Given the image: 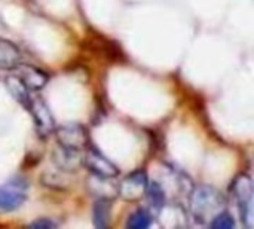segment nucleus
<instances>
[{
  "mask_svg": "<svg viewBox=\"0 0 254 229\" xmlns=\"http://www.w3.org/2000/svg\"><path fill=\"white\" fill-rule=\"evenodd\" d=\"M228 207L226 197L211 185H199L189 192L190 216L201 225H210Z\"/></svg>",
  "mask_w": 254,
  "mask_h": 229,
  "instance_id": "obj_1",
  "label": "nucleus"
},
{
  "mask_svg": "<svg viewBox=\"0 0 254 229\" xmlns=\"http://www.w3.org/2000/svg\"><path fill=\"white\" fill-rule=\"evenodd\" d=\"M30 183L22 176H15L0 185V213H10L22 207L28 197Z\"/></svg>",
  "mask_w": 254,
  "mask_h": 229,
  "instance_id": "obj_2",
  "label": "nucleus"
},
{
  "mask_svg": "<svg viewBox=\"0 0 254 229\" xmlns=\"http://www.w3.org/2000/svg\"><path fill=\"white\" fill-rule=\"evenodd\" d=\"M231 197L240 207V215L247 228L253 227V182L247 174H240L234 179L229 188Z\"/></svg>",
  "mask_w": 254,
  "mask_h": 229,
  "instance_id": "obj_3",
  "label": "nucleus"
},
{
  "mask_svg": "<svg viewBox=\"0 0 254 229\" xmlns=\"http://www.w3.org/2000/svg\"><path fill=\"white\" fill-rule=\"evenodd\" d=\"M149 183V176L144 170H135L125 176L118 183V197L128 203H135L144 198V192Z\"/></svg>",
  "mask_w": 254,
  "mask_h": 229,
  "instance_id": "obj_4",
  "label": "nucleus"
},
{
  "mask_svg": "<svg viewBox=\"0 0 254 229\" xmlns=\"http://www.w3.org/2000/svg\"><path fill=\"white\" fill-rule=\"evenodd\" d=\"M83 165L89 170L91 174H95V176H100V177H112V179H115L119 174L118 165L113 164L95 146H86V152L83 153Z\"/></svg>",
  "mask_w": 254,
  "mask_h": 229,
  "instance_id": "obj_5",
  "label": "nucleus"
},
{
  "mask_svg": "<svg viewBox=\"0 0 254 229\" xmlns=\"http://www.w3.org/2000/svg\"><path fill=\"white\" fill-rule=\"evenodd\" d=\"M54 133L57 136L58 145L64 146V148L83 151V149H86V146L89 143L88 131L82 124L70 122V124H65L63 127L55 128Z\"/></svg>",
  "mask_w": 254,
  "mask_h": 229,
  "instance_id": "obj_6",
  "label": "nucleus"
},
{
  "mask_svg": "<svg viewBox=\"0 0 254 229\" xmlns=\"http://www.w3.org/2000/svg\"><path fill=\"white\" fill-rule=\"evenodd\" d=\"M27 110L31 113L36 130L42 137H48L55 131L57 122H55V118L45 100L31 97V100L27 106Z\"/></svg>",
  "mask_w": 254,
  "mask_h": 229,
  "instance_id": "obj_7",
  "label": "nucleus"
},
{
  "mask_svg": "<svg viewBox=\"0 0 254 229\" xmlns=\"http://www.w3.org/2000/svg\"><path fill=\"white\" fill-rule=\"evenodd\" d=\"M51 161L63 173H76L83 167V153L77 149L57 146L51 153Z\"/></svg>",
  "mask_w": 254,
  "mask_h": 229,
  "instance_id": "obj_8",
  "label": "nucleus"
},
{
  "mask_svg": "<svg viewBox=\"0 0 254 229\" xmlns=\"http://www.w3.org/2000/svg\"><path fill=\"white\" fill-rule=\"evenodd\" d=\"M86 188L95 198L112 201L118 197V183H115L112 177H100L91 174V177L86 180Z\"/></svg>",
  "mask_w": 254,
  "mask_h": 229,
  "instance_id": "obj_9",
  "label": "nucleus"
},
{
  "mask_svg": "<svg viewBox=\"0 0 254 229\" xmlns=\"http://www.w3.org/2000/svg\"><path fill=\"white\" fill-rule=\"evenodd\" d=\"M18 70H19L18 76L22 79V82L30 91H40L42 88H45V85L49 80V75L34 66L21 63L18 66Z\"/></svg>",
  "mask_w": 254,
  "mask_h": 229,
  "instance_id": "obj_10",
  "label": "nucleus"
},
{
  "mask_svg": "<svg viewBox=\"0 0 254 229\" xmlns=\"http://www.w3.org/2000/svg\"><path fill=\"white\" fill-rule=\"evenodd\" d=\"M144 198L147 201V210L153 215V218L158 216V213L162 210V207L167 204V192L165 188L158 180H149Z\"/></svg>",
  "mask_w": 254,
  "mask_h": 229,
  "instance_id": "obj_11",
  "label": "nucleus"
},
{
  "mask_svg": "<svg viewBox=\"0 0 254 229\" xmlns=\"http://www.w3.org/2000/svg\"><path fill=\"white\" fill-rule=\"evenodd\" d=\"M22 63V55L18 46L0 37V69L13 70Z\"/></svg>",
  "mask_w": 254,
  "mask_h": 229,
  "instance_id": "obj_12",
  "label": "nucleus"
},
{
  "mask_svg": "<svg viewBox=\"0 0 254 229\" xmlns=\"http://www.w3.org/2000/svg\"><path fill=\"white\" fill-rule=\"evenodd\" d=\"M4 85L7 88V91L10 92V95L19 103L22 104L24 107L28 106L30 100H31V95H30V89L25 86V83L22 82V79L18 76V75H9L4 77Z\"/></svg>",
  "mask_w": 254,
  "mask_h": 229,
  "instance_id": "obj_13",
  "label": "nucleus"
},
{
  "mask_svg": "<svg viewBox=\"0 0 254 229\" xmlns=\"http://www.w3.org/2000/svg\"><path fill=\"white\" fill-rule=\"evenodd\" d=\"M112 216V201L97 198L92 210V221L97 228H107Z\"/></svg>",
  "mask_w": 254,
  "mask_h": 229,
  "instance_id": "obj_14",
  "label": "nucleus"
},
{
  "mask_svg": "<svg viewBox=\"0 0 254 229\" xmlns=\"http://www.w3.org/2000/svg\"><path fill=\"white\" fill-rule=\"evenodd\" d=\"M153 215L147 209H138L132 212L128 218L127 227L131 229H144L149 228L153 224Z\"/></svg>",
  "mask_w": 254,
  "mask_h": 229,
  "instance_id": "obj_15",
  "label": "nucleus"
},
{
  "mask_svg": "<svg viewBox=\"0 0 254 229\" xmlns=\"http://www.w3.org/2000/svg\"><path fill=\"white\" fill-rule=\"evenodd\" d=\"M235 219L231 213H228L226 210L222 212L217 218L213 219V222L210 224V227L214 229H234L235 228Z\"/></svg>",
  "mask_w": 254,
  "mask_h": 229,
  "instance_id": "obj_16",
  "label": "nucleus"
},
{
  "mask_svg": "<svg viewBox=\"0 0 254 229\" xmlns=\"http://www.w3.org/2000/svg\"><path fill=\"white\" fill-rule=\"evenodd\" d=\"M42 183L46 185L48 188H54V189H64L65 188V180L63 177H60V174L57 173H45L42 176Z\"/></svg>",
  "mask_w": 254,
  "mask_h": 229,
  "instance_id": "obj_17",
  "label": "nucleus"
},
{
  "mask_svg": "<svg viewBox=\"0 0 254 229\" xmlns=\"http://www.w3.org/2000/svg\"><path fill=\"white\" fill-rule=\"evenodd\" d=\"M30 227H31V228L52 229V228H57V227H58V224H57V222H54L52 219H48V218H42V219H37V221L31 222V224H30Z\"/></svg>",
  "mask_w": 254,
  "mask_h": 229,
  "instance_id": "obj_18",
  "label": "nucleus"
},
{
  "mask_svg": "<svg viewBox=\"0 0 254 229\" xmlns=\"http://www.w3.org/2000/svg\"><path fill=\"white\" fill-rule=\"evenodd\" d=\"M4 28V24H3V21L0 19V30H3Z\"/></svg>",
  "mask_w": 254,
  "mask_h": 229,
  "instance_id": "obj_19",
  "label": "nucleus"
}]
</instances>
